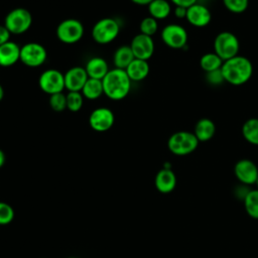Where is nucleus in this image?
I'll return each mask as SVG.
<instances>
[{"instance_id":"nucleus-1","label":"nucleus","mask_w":258,"mask_h":258,"mask_svg":"<svg viewBox=\"0 0 258 258\" xmlns=\"http://www.w3.org/2000/svg\"><path fill=\"white\" fill-rule=\"evenodd\" d=\"M225 82L233 86L246 84L253 75V64L249 58L236 55L223 62L221 68Z\"/></svg>"},{"instance_id":"nucleus-2","label":"nucleus","mask_w":258,"mask_h":258,"mask_svg":"<svg viewBox=\"0 0 258 258\" xmlns=\"http://www.w3.org/2000/svg\"><path fill=\"white\" fill-rule=\"evenodd\" d=\"M131 82L125 70L112 69L102 80L104 95L113 101L122 100L129 94Z\"/></svg>"},{"instance_id":"nucleus-3","label":"nucleus","mask_w":258,"mask_h":258,"mask_svg":"<svg viewBox=\"0 0 258 258\" xmlns=\"http://www.w3.org/2000/svg\"><path fill=\"white\" fill-rule=\"evenodd\" d=\"M199 140L190 131H177L172 133L167 140V147L171 153L178 156H184L194 152L198 145Z\"/></svg>"},{"instance_id":"nucleus-4","label":"nucleus","mask_w":258,"mask_h":258,"mask_svg":"<svg viewBox=\"0 0 258 258\" xmlns=\"http://www.w3.org/2000/svg\"><path fill=\"white\" fill-rule=\"evenodd\" d=\"M214 52L224 61L239 54L240 41L231 31H221L214 39Z\"/></svg>"},{"instance_id":"nucleus-5","label":"nucleus","mask_w":258,"mask_h":258,"mask_svg":"<svg viewBox=\"0 0 258 258\" xmlns=\"http://www.w3.org/2000/svg\"><path fill=\"white\" fill-rule=\"evenodd\" d=\"M120 32L119 22L111 17L98 20L92 28V37L99 44H108L117 38Z\"/></svg>"},{"instance_id":"nucleus-6","label":"nucleus","mask_w":258,"mask_h":258,"mask_svg":"<svg viewBox=\"0 0 258 258\" xmlns=\"http://www.w3.org/2000/svg\"><path fill=\"white\" fill-rule=\"evenodd\" d=\"M32 24V15L29 10L18 7L7 13L4 19V26L11 34H22L26 32Z\"/></svg>"},{"instance_id":"nucleus-7","label":"nucleus","mask_w":258,"mask_h":258,"mask_svg":"<svg viewBox=\"0 0 258 258\" xmlns=\"http://www.w3.org/2000/svg\"><path fill=\"white\" fill-rule=\"evenodd\" d=\"M56 37L63 43L73 44L80 41L84 35L83 23L75 18L62 20L56 27Z\"/></svg>"},{"instance_id":"nucleus-8","label":"nucleus","mask_w":258,"mask_h":258,"mask_svg":"<svg viewBox=\"0 0 258 258\" xmlns=\"http://www.w3.org/2000/svg\"><path fill=\"white\" fill-rule=\"evenodd\" d=\"M160 36L163 43L173 49L184 48L188 38L185 28L177 23L165 25L161 30Z\"/></svg>"},{"instance_id":"nucleus-9","label":"nucleus","mask_w":258,"mask_h":258,"mask_svg":"<svg viewBox=\"0 0 258 258\" xmlns=\"http://www.w3.org/2000/svg\"><path fill=\"white\" fill-rule=\"evenodd\" d=\"M45 47L38 42H27L20 47V61L27 67L36 68L46 60Z\"/></svg>"},{"instance_id":"nucleus-10","label":"nucleus","mask_w":258,"mask_h":258,"mask_svg":"<svg viewBox=\"0 0 258 258\" xmlns=\"http://www.w3.org/2000/svg\"><path fill=\"white\" fill-rule=\"evenodd\" d=\"M38 85L42 92L50 95L61 93L64 88V74L55 69L45 70L38 79Z\"/></svg>"},{"instance_id":"nucleus-11","label":"nucleus","mask_w":258,"mask_h":258,"mask_svg":"<svg viewBox=\"0 0 258 258\" xmlns=\"http://www.w3.org/2000/svg\"><path fill=\"white\" fill-rule=\"evenodd\" d=\"M115 116L112 110L107 107H99L93 110L89 116L90 127L97 132H105L112 128Z\"/></svg>"},{"instance_id":"nucleus-12","label":"nucleus","mask_w":258,"mask_h":258,"mask_svg":"<svg viewBox=\"0 0 258 258\" xmlns=\"http://www.w3.org/2000/svg\"><path fill=\"white\" fill-rule=\"evenodd\" d=\"M130 47L135 58L148 60L154 52V41L151 36L138 33L132 38Z\"/></svg>"},{"instance_id":"nucleus-13","label":"nucleus","mask_w":258,"mask_h":258,"mask_svg":"<svg viewBox=\"0 0 258 258\" xmlns=\"http://www.w3.org/2000/svg\"><path fill=\"white\" fill-rule=\"evenodd\" d=\"M234 173L237 179L244 184L256 183L258 178V167L250 159L243 158L236 162Z\"/></svg>"},{"instance_id":"nucleus-14","label":"nucleus","mask_w":258,"mask_h":258,"mask_svg":"<svg viewBox=\"0 0 258 258\" xmlns=\"http://www.w3.org/2000/svg\"><path fill=\"white\" fill-rule=\"evenodd\" d=\"M185 19L195 27H205L210 24L212 13L206 5L197 2L186 8Z\"/></svg>"},{"instance_id":"nucleus-15","label":"nucleus","mask_w":258,"mask_h":258,"mask_svg":"<svg viewBox=\"0 0 258 258\" xmlns=\"http://www.w3.org/2000/svg\"><path fill=\"white\" fill-rule=\"evenodd\" d=\"M88 79L85 68L73 67L64 74V88L69 92H81Z\"/></svg>"},{"instance_id":"nucleus-16","label":"nucleus","mask_w":258,"mask_h":258,"mask_svg":"<svg viewBox=\"0 0 258 258\" xmlns=\"http://www.w3.org/2000/svg\"><path fill=\"white\" fill-rule=\"evenodd\" d=\"M154 184L157 190L161 194H169L176 185V176L170 168L163 167L156 173Z\"/></svg>"},{"instance_id":"nucleus-17","label":"nucleus","mask_w":258,"mask_h":258,"mask_svg":"<svg viewBox=\"0 0 258 258\" xmlns=\"http://www.w3.org/2000/svg\"><path fill=\"white\" fill-rule=\"evenodd\" d=\"M20 60V46L14 41L0 45V66L11 67Z\"/></svg>"},{"instance_id":"nucleus-18","label":"nucleus","mask_w":258,"mask_h":258,"mask_svg":"<svg viewBox=\"0 0 258 258\" xmlns=\"http://www.w3.org/2000/svg\"><path fill=\"white\" fill-rule=\"evenodd\" d=\"M85 70L88 74V77L91 79H97V80H103L104 77L108 74L109 67L108 62L100 56H94L91 57L85 67Z\"/></svg>"},{"instance_id":"nucleus-19","label":"nucleus","mask_w":258,"mask_h":258,"mask_svg":"<svg viewBox=\"0 0 258 258\" xmlns=\"http://www.w3.org/2000/svg\"><path fill=\"white\" fill-rule=\"evenodd\" d=\"M216 133V125L210 118H201L195 125L194 134L199 142H207L211 140Z\"/></svg>"},{"instance_id":"nucleus-20","label":"nucleus","mask_w":258,"mask_h":258,"mask_svg":"<svg viewBox=\"0 0 258 258\" xmlns=\"http://www.w3.org/2000/svg\"><path fill=\"white\" fill-rule=\"evenodd\" d=\"M149 70L150 68L147 60L134 58L125 71L132 82H140L147 78Z\"/></svg>"},{"instance_id":"nucleus-21","label":"nucleus","mask_w":258,"mask_h":258,"mask_svg":"<svg viewBox=\"0 0 258 258\" xmlns=\"http://www.w3.org/2000/svg\"><path fill=\"white\" fill-rule=\"evenodd\" d=\"M135 58L130 45L119 46L113 54V62L116 69L126 70L127 67Z\"/></svg>"},{"instance_id":"nucleus-22","label":"nucleus","mask_w":258,"mask_h":258,"mask_svg":"<svg viewBox=\"0 0 258 258\" xmlns=\"http://www.w3.org/2000/svg\"><path fill=\"white\" fill-rule=\"evenodd\" d=\"M147 7L149 16L156 20L165 19L171 13V5L167 0H153Z\"/></svg>"},{"instance_id":"nucleus-23","label":"nucleus","mask_w":258,"mask_h":258,"mask_svg":"<svg viewBox=\"0 0 258 258\" xmlns=\"http://www.w3.org/2000/svg\"><path fill=\"white\" fill-rule=\"evenodd\" d=\"M242 135L248 143L258 146V118H249L243 123Z\"/></svg>"},{"instance_id":"nucleus-24","label":"nucleus","mask_w":258,"mask_h":258,"mask_svg":"<svg viewBox=\"0 0 258 258\" xmlns=\"http://www.w3.org/2000/svg\"><path fill=\"white\" fill-rule=\"evenodd\" d=\"M81 93L88 100H96L104 94L103 84L101 80L89 78L83 87Z\"/></svg>"},{"instance_id":"nucleus-25","label":"nucleus","mask_w":258,"mask_h":258,"mask_svg":"<svg viewBox=\"0 0 258 258\" xmlns=\"http://www.w3.org/2000/svg\"><path fill=\"white\" fill-rule=\"evenodd\" d=\"M224 60L216 54L214 51L213 52H207L203 54L200 58V67L201 69L207 74L213 71L220 70L222 68Z\"/></svg>"},{"instance_id":"nucleus-26","label":"nucleus","mask_w":258,"mask_h":258,"mask_svg":"<svg viewBox=\"0 0 258 258\" xmlns=\"http://www.w3.org/2000/svg\"><path fill=\"white\" fill-rule=\"evenodd\" d=\"M244 206L247 214L251 218L258 219V188L246 194L244 198Z\"/></svg>"},{"instance_id":"nucleus-27","label":"nucleus","mask_w":258,"mask_h":258,"mask_svg":"<svg viewBox=\"0 0 258 258\" xmlns=\"http://www.w3.org/2000/svg\"><path fill=\"white\" fill-rule=\"evenodd\" d=\"M84 105V96L81 92H69L67 94V109L78 112Z\"/></svg>"},{"instance_id":"nucleus-28","label":"nucleus","mask_w":258,"mask_h":258,"mask_svg":"<svg viewBox=\"0 0 258 258\" xmlns=\"http://www.w3.org/2000/svg\"><path fill=\"white\" fill-rule=\"evenodd\" d=\"M139 29L140 33L152 37V35H154L158 30V22L155 18L151 16L144 17L140 22Z\"/></svg>"},{"instance_id":"nucleus-29","label":"nucleus","mask_w":258,"mask_h":258,"mask_svg":"<svg viewBox=\"0 0 258 258\" xmlns=\"http://www.w3.org/2000/svg\"><path fill=\"white\" fill-rule=\"evenodd\" d=\"M225 8L234 13L241 14L245 12L249 6V0H222Z\"/></svg>"},{"instance_id":"nucleus-30","label":"nucleus","mask_w":258,"mask_h":258,"mask_svg":"<svg viewBox=\"0 0 258 258\" xmlns=\"http://www.w3.org/2000/svg\"><path fill=\"white\" fill-rule=\"evenodd\" d=\"M49 106L55 112H62L67 109V95L61 93H56L49 96Z\"/></svg>"},{"instance_id":"nucleus-31","label":"nucleus","mask_w":258,"mask_h":258,"mask_svg":"<svg viewBox=\"0 0 258 258\" xmlns=\"http://www.w3.org/2000/svg\"><path fill=\"white\" fill-rule=\"evenodd\" d=\"M14 216L13 208L5 202H0V225L10 224L13 221Z\"/></svg>"},{"instance_id":"nucleus-32","label":"nucleus","mask_w":258,"mask_h":258,"mask_svg":"<svg viewBox=\"0 0 258 258\" xmlns=\"http://www.w3.org/2000/svg\"><path fill=\"white\" fill-rule=\"evenodd\" d=\"M206 80L209 84L213 85V86H217V85H221L225 82L223 74L221 69L217 70V71H213L210 73L206 74Z\"/></svg>"},{"instance_id":"nucleus-33","label":"nucleus","mask_w":258,"mask_h":258,"mask_svg":"<svg viewBox=\"0 0 258 258\" xmlns=\"http://www.w3.org/2000/svg\"><path fill=\"white\" fill-rule=\"evenodd\" d=\"M10 35L11 33L9 32V30L4 25H0V45L9 41Z\"/></svg>"},{"instance_id":"nucleus-34","label":"nucleus","mask_w":258,"mask_h":258,"mask_svg":"<svg viewBox=\"0 0 258 258\" xmlns=\"http://www.w3.org/2000/svg\"><path fill=\"white\" fill-rule=\"evenodd\" d=\"M170 2L172 4H174V6H182V7H189L192 4L197 3L198 0H170Z\"/></svg>"},{"instance_id":"nucleus-35","label":"nucleus","mask_w":258,"mask_h":258,"mask_svg":"<svg viewBox=\"0 0 258 258\" xmlns=\"http://www.w3.org/2000/svg\"><path fill=\"white\" fill-rule=\"evenodd\" d=\"M173 14L178 19H183L186 16V8L182 6H175L173 10Z\"/></svg>"},{"instance_id":"nucleus-36","label":"nucleus","mask_w":258,"mask_h":258,"mask_svg":"<svg viewBox=\"0 0 258 258\" xmlns=\"http://www.w3.org/2000/svg\"><path fill=\"white\" fill-rule=\"evenodd\" d=\"M134 4H137V5H141V6H144V5H149V3H151L153 0H131Z\"/></svg>"},{"instance_id":"nucleus-37","label":"nucleus","mask_w":258,"mask_h":258,"mask_svg":"<svg viewBox=\"0 0 258 258\" xmlns=\"http://www.w3.org/2000/svg\"><path fill=\"white\" fill-rule=\"evenodd\" d=\"M5 160H6V157H5V153L2 149H0V168L4 165L5 163Z\"/></svg>"},{"instance_id":"nucleus-38","label":"nucleus","mask_w":258,"mask_h":258,"mask_svg":"<svg viewBox=\"0 0 258 258\" xmlns=\"http://www.w3.org/2000/svg\"><path fill=\"white\" fill-rule=\"evenodd\" d=\"M3 98H4V89H3L2 85L0 84V102L3 100Z\"/></svg>"},{"instance_id":"nucleus-39","label":"nucleus","mask_w":258,"mask_h":258,"mask_svg":"<svg viewBox=\"0 0 258 258\" xmlns=\"http://www.w3.org/2000/svg\"><path fill=\"white\" fill-rule=\"evenodd\" d=\"M256 184H257V188H258V178H257V181H256Z\"/></svg>"},{"instance_id":"nucleus-40","label":"nucleus","mask_w":258,"mask_h":258,"mask_svg":"<svg viewBox=\"0 0 258 258\" xmlns=\"http://www.w3.org/2000/svg\"><path fill=\"white\" fill-rule=\"evenodd\" d=\"M67 258H78V257H67Z\"/></svg>"}]
</instances>
